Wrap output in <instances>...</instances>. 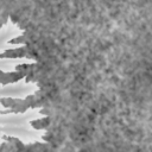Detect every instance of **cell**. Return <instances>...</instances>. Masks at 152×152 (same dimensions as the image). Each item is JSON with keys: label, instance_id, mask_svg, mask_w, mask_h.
I'll return each instance as SVG.
<instances>
[{"label": "cell", "instance_id": "cell-1", "mask_svg": "<svg viewBox=\"0 0 152 152\" xmlns=\"http://www.w3.org/2000/svg\"><path fill=\"white\" fill-rule=\"evenodd\" d=\"M28 51L27 46L25 44L20 45V48H13V49H6L5 51L0 52V59L2 58H27Z\"/></svg>", "mask_w": 152, "mask_h": 152}, {"label": "cell", "instance_id": "cell-2", "mask_svg": "<svg viewBox=\"0 0 152 152\" xmlns=\"http://www.w3.org/2000/svg\"><path fill=\"white\" fill-rule=\"evenodd\" d=\"M31 126L34 128V129H43V131H46V128L50 126L51 124V116L50 115H43L42 118L39 119H36V120H32L31 122Z\"/></svg>", "mask_w": 152, "mask_h": 152}, {"label": "cell", "instance_id": "cell-3", "mask_svg": "<svg viewBox=\"0 0 152 152\" xmlns=\"http://www.w3.org/2000/svg\"><path fill=\"white\" fill-rule=\"evenodd\" d=\"M2 140H5V141H7V142L12 144V145L14 146L15 151H25V144H24L20 139H18V138H15V137L2 135Z\"/></svg>", "mask_w": 152, "mask_h": 152}, {"label": "cell", "instance_id": "cell-4", "mask_svg": "<svg viewBox=\"0 0 152 152\" xmlns=\"http://www.w3.org/2000/svg\"><path fill=\"white\" fill-rule=\"evenodd\" d=\"M14 97H0V104L4 108H11L13 106Z\"/></svg>", "mask_w": 152, "mask_h": 152}]
</instances>
